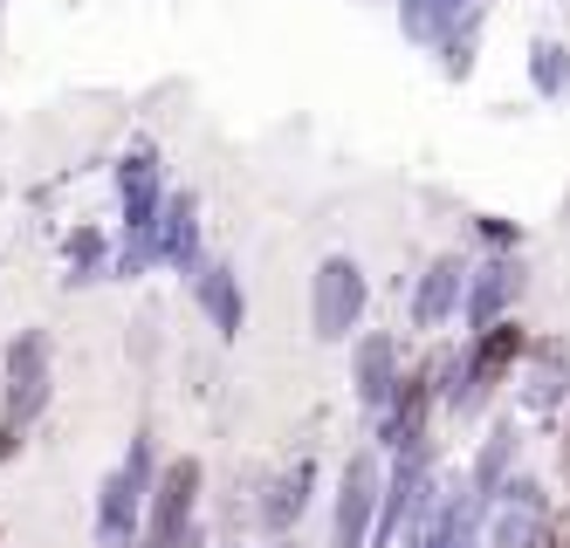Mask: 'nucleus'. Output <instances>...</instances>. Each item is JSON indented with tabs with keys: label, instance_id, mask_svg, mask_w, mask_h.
Returning a JSON list of instances; mask_svg holds the SVG:
<instances>
[{
	"label": "nucleus",
	"instance_id": "1",
	"mask_svg": "<svg viewBox=\"0 0 570 548\" xmlns=\"http://www.w3.org/2000/svg\"><path fill=\"white\" fill-rule=\"evenodd\" d=\"M357 268L351 261H323V275H316V322H323V336H337L351 316H357Z\"/></svg>",
	"mask_w": 570,
	"mask_h": 548
},
{
	"label": "nucleus",
	"instance_id": "2",
	"mask_svg": "<svg viewBox=\"0 0 570 548\" xmlns=\"http://www.w3.org/2000/svg\"><path fill=\"white\" fill-rule=\"evenodd\" d=\"M193 487H199V467H193V459H179V467L166 474V500H158V541L179 535V521L193 508Z\"/></svg>",
	"mask_w": 570,
	"mask_h": 548
},
{
	"label": "nucleus",
	"instance_id": "3",
	"mask_svg": "<svg viewBox=\"0 0 570 548\" xmlns=\"http://www.w3.org/2000/svg\"><path fill=\"white\" fill-rule=\"evenodd\" d=\"M364 500H372V467H351V500H344V548L357 541V521H364Z\"/></svg>",
	"mask_w": 570,
	"mask_h": 548
},
{
	"label": "nucleus",
	"instance_id": "4",
	"mask_svg": "<svg viewBox=\"0 0 570 548\" xmlns=\"http://www.w3.org/2000/svg\"><path fill=\"white\" fill-rule=\"evenodd\" d=\"M515 343H522V336H515V329H495V350H481V370H474V377H481V385H495V377H502V363L515 357Z\"/></svg>",
	"mask_w": 570,
	"mask_h": 548
},
{
	"label": "nucleus",
	"instance_id": "5",
	"mask_svg": "<svg viewBox=\"0 0 570 548\" xmlns=\"http://www.w3.org/2000/svg\"><path fill=\"white\" fill-rule=\"evenodd\" d=\"M446 295H454V261H440V268H433V281H426V295H420V309L433 316V309L446 302Z\"/></svg>",
	"mask_w": 570,
	"mask_h": 548
},
{
	"label": "nucleus",
	"instance_id": "6",
	"mask_svg": "<svg viewBox=\"0 0 570 548\" xmlns=\"http://www.w3.org/2000/svg\"><path fill=\"white\" fill-rule=\"evenodd\" d=\"M207 309L234 329V288H227V275H214V281H207Z\"/></svg>",
	"mask_w": 570,
	"mask_h": 548
},
{
	"label": "nucleus",
	"instance_id": "7",
	"mask_svg": "<svg viewBox=\"0 0 570 548\" xmlns=\"http://www.w3.org/2000/svg\"><path fill=\"white\" fill-rule=\"evenodd\" d=\"M537 82H550V90L563 82V49H537Z\"/></svg>",
	"mask_w": 570,
	"mask_h": 548
},
{
	"label": "nucleus",
	"instance_id": "8",
	"mask_svg": "<svg viewBox=\"0 0 570 548\" xmlns=\"http://www.w3.org/2000/svg\"><path fill=\"white\" fill-rule=\"evenodd\" d=\"M529 548H570V515H563V521H550V535H537Z\"/></svg>",
	"mask_w": 570,
	"mask_h": 548
},
{
	"label": "nucleus",
	"instance_id": "9",
	"mask_svg": "<svg viewBox=\"0 0 570 548\" xmlns=\"http://www.w3.org/2000/svg\"><path fill=\"white\" fill-rule=\"evenodd\" d=\"M563 480H570V426H563Z\"/></svg>",
	"mask_w": 570,
	"mask_h": 548
}]
</instances>
